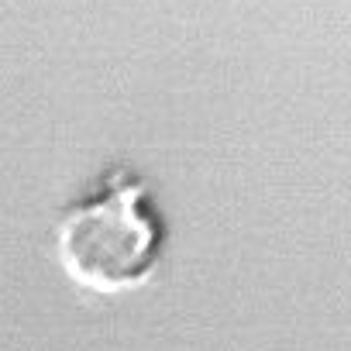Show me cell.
I'll use <instances>...</instances> for the list:
<instances>
[{
	"mask_svg": "<svg viewBox=\"0 0 351 351\" xmlns=\"http://www.w3.org/2000/svg\"><path fill=\"white\" fill-rule=\"evenodd\" d=\"M165 241L169 224L152 200V183L128 162L107 165L56 221V258L62 272L100 296L141 289L155 276Z\"/></svg>",
	"mask_w": 351,
	"mask_h": 351,
	"instance_id": "cell-1",
	"label": "cell"
}]
</instances>
